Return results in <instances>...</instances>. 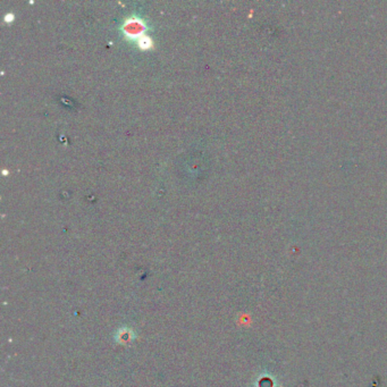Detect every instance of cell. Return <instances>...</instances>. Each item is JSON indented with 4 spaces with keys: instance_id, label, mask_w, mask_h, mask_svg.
Returning <instances> with one entry per match:
<instances>
[{
    "instance_id": "2",
    "label": "cell",
    "mask_w": 387,
    "mask_h": 387,
    "mask_svg": "<svg viewBox=\"0 0 387 387\" xmlns=\"http://www.w3.org/2000/svg\"><path fill=\"white\" fill-rule=\"evenodd\" d=\"M139 45L141 46V48H149L151 47V40L146 37V36H142L140 39H139Z\"/></svg>"
},
{
    "instance_id": "1",
    "label": "cell",
    "mask_w": 387,
    "mask_h": 387,
    "mask_svg": "<svg viewBox=\"0 0 387 387\" xmlns=\"http://www.w3.org/2000/svg\"><path fill=\"white\" fill-rule=\"evenodd\" d=\"M145 26L143 23L140 21V19L138 18H133V19H129V21L126 22V24L124 25V31H125V33L127 34V36H130L131 38H139L140 39L141 34L143 33V31H145Z\"/></svg>"
}]
</instances>
